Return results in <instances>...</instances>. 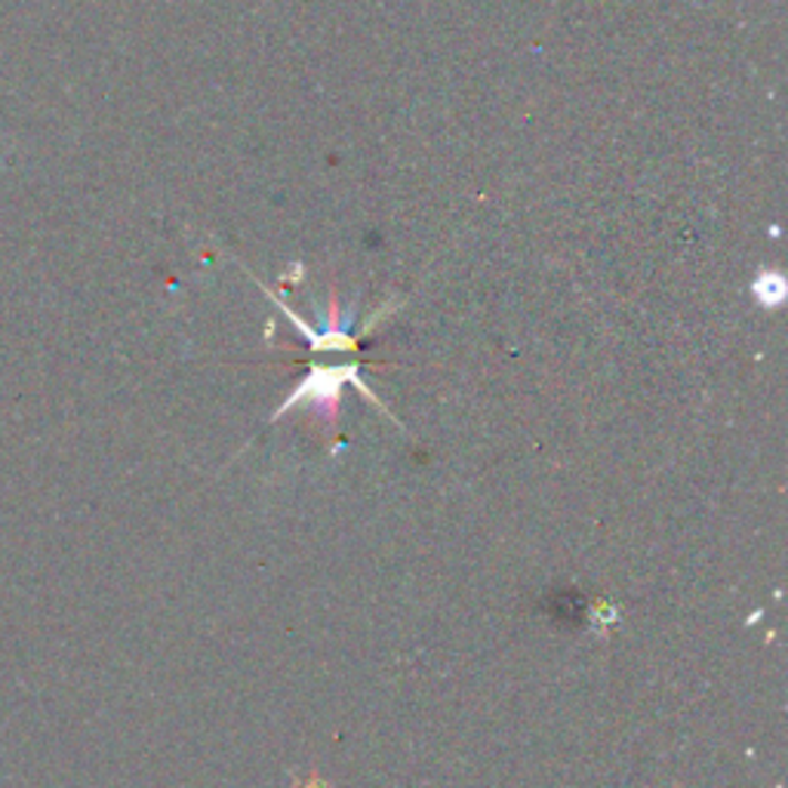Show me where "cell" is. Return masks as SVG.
Instances as JSON below:
<instances>
[{"mask_svg":"<svg viewBox=\"0 0 788 788\" xmlns=\"http://www.w3.org/2000/svg\"><path fill=\"white\" fill-rule=\"evenodd\" d=\"M346 382L358 386L367 398H373V391L358 379V367H315V373L308 376L303 386L293 391L287 403L275 413V419L287 413V410H293V407H299V403H315L320 419H324L327 426H332V422H336V410H339V391H342Z\"/></svg>","mask_w":788,"mask_h":788,"instance_id":"6da1fadb","label":"cell"},{"mask_svg":"<svg viewBox=\"0 0 788 788\" xmlns=\"http://www.w3.org/2000/svg\"><path fill=\"white\" fill-rule=\"evenodd\" d=\"M755 296H758V303H764L767 308H774V305L782 303V299H786V280H782V275L767 272V275L758 277V284H755Z\"/></svg>","mask_w":788,"mask_h":788,"instance_id":"7a4b0ae2","label":"cell"}]
</instances>
